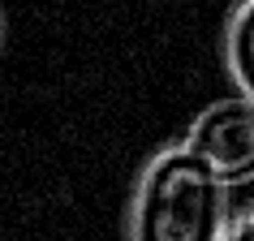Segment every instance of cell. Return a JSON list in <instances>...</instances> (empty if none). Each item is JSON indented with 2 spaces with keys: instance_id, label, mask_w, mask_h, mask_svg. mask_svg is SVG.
Listing matches in <instances>:
<instances>
[{
  "instance_id": "cell-3",
  "label": "cell",
  "mask_w": 254,
  "mask_h": 241,
  "mask_svg": "<svg viewBox=\"0 0 254 241\" xmlns=\"http://www.w3.org/2000/svg\"><path fill=\"white\" fill-rule=\"evenodd\" d=\"M224 65L246 104H254V0H237L224 26Z\"/></svg>"
},
{
  "instance_id": "cell-1",
  "label": "cell",
  "mask_w": 254,
  "mask_h": 241,
  "mask_svg": "<svg viewBox=\"0 0 254 241\" xmlns=\"http://www.w3.org/2000/svg\"><path fill=\"white\" fill-rule=\"evenodd\" d=\"M228 220V189L211 168L168 142L142 164L125 215V241H220Z\"/></svg>"
},
{
  "instance_id": "cell-5",
  "label": "cell",
  "mask_w": 254,
  "mask_h": 241,
  "mask_svg": "<svg viewBox=\"0 0 254 241\" xmlns=\"http://www.w3.org/2000/svg\"><path fill=\"white\" fill-rule=\"evenodd\" d=\"M0 39H4V22H0Z\"/></svg>"
},
{
  "instance_id": "cell-4",
  "label": "cell",
  "mask_w": 254,
  "mask_h": 241,
  "mask_svg": "<svg viewBox=\"0 0 254 241\" xmlns=\"http://www.w3.org/2000/svg\"><path fill=\"white\" fill-rule=\"evenodd\" d=\"M220 241H254V207H246V211H237V215H228Z\"/></svg>"
},
{
  "instance_id": "cell-2",
  "label": "cell",
  "mask_w": 254,
  "mask_h": 241,
  "mask_svg": "<svg viewBox=\"0 0 254 241\" xmlns=\"http://www.w3.org/2000/svg\"><path fill=\"white\" fill-rule=\"evenodd\" d=\"M181 147L194 151L220 185H237L254 177V104L241 95L215 99L190 120Z\"/></svg>"
}]
</instances>
